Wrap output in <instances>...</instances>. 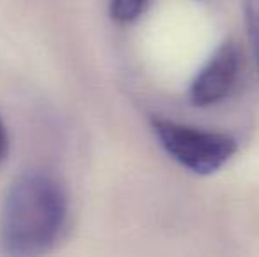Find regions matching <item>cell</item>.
<instances>
[{"mask_svg": "<svg viewBox=\"0 0 259 257\" xmlns=\"http://www.w3.org/2000/svg\"><path fill=\"white\" fill-rule=\"evenodd\" d=\"M67 210V194L57 178L39 171L21 175L11 185L2 206V255H46L64 231Z\"/></svg>", "mask_w": 259, "mask_h": 257, "instance_id": "6da1fadb", "label": "cell"}, {"mask_svg": "<svg viewBox=\"0 0 259 257\" xmlns=\"http://www.w3.org/2000/svg\"><path fill=\"white\" fill-rule=\"evenodd\" d=\"M150 0H111L109 14L118 23H133L147 11Z\"/></svg>", "mask_w": 259, "mask_h": 257, "instance_id": "277c9868", "label": "cell"}, {"mask_svg": "<svg viewBox=\"0 0 259 257\" xmlns=\"http://www.w3.org/2000/svg\"><path fill=\"white\" fill-rule=\"evenodd\" d=\"M152 130L162 150L194 175L206 176L221 171L238 151V143L229 134L205 130L167 118H154Z\"/></svg>", "mask_w": 259, "mask_h": 257, "instance_id": "7a4b0ae2", "label": "cell"}, {"mask_svg": "<svg viewBox=\"0 0 259 257\" xmlns=\"http://www.w3.org/2000/svg\"><path fill=\"white\" fill-rule=\"evenodd\" d=\"M7 151H9V136L4 122L0 120V162H4V159L7 157Z\"/></svg>", "mask_w": 259, "mask_h": 257, "instance_id": "8992f818", "label": "cell"}, {"mask_svg": "<svg viewBox=\"0 0 259 257\" xmlns=\"http://www.w3.org/2000/svg\"><path fill=\"white\" fill-rule=\"evenodd\" d=\"M242 9L245 30L249 35L250 46H252L254 60H256L259 72V0H242Z\"/></svg>", "mask_w": 259, "mask_h": 257, "instance_id": "5b68a950", "label": "cell"}, {"mask_svg": "<svg viewBox=\"0 0 259 257\" xmlns=\"http://www.w3.org/2000/svg\"><path fill=\"white\" fill-rule=\"evenodd\" d=\"M240 74L242 52L233 39H226L194 76L189 86V100L198 108H210L222 102L235 92Z\"/></svg>", "mask_w": 259, "mask_h": 257, "instance_id": "3957f363", "label": "cell"}]
</instances>
